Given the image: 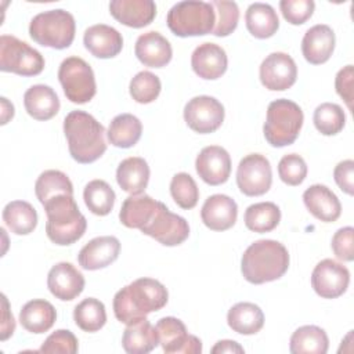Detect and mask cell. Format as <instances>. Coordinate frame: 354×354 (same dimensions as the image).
I'll return each instance as SVG.
<instances>
[{"label": "cell", "mask_w": 354, "mask_h": 354, "mask_svg": "<svg viewBox=\"0 0 354 354\" xmlns=\"http://www.w3.org/2000/svg\"><path fill=\"white\" fill-rule=\"evenodd\" d=\"M167 300L169 293L163 283L153 278H138L116 292L113 313L118 321L129 325L163 308Z\"/></svg>", "instance_id": "cell-1"}, {"label": "cell", "mask_w": 354, "mask_h": 354, "mask_svg": "<svg viewBox=\"0 0 354 354\" xmlns=\"http://www.w3.org/2000/svg\"><path fill=\"white\" fill-rule=\"evenodd\" d=\"M64 133L69 153L79 163H93L106 151L104 126L84 111H72L65 116Z\"/></svg>", "instance_id": "cell-2"}, {"label": "cell", "mask_w": 354, "mask_h": 354, "mask_svg": "<svg viewBox=\"0 0 354 354\" xmlns=\"http://www.w3.org/2000/svg\"><path fill=\"white\" fill-rule=\"evenodd\" d=\"M288 249L274 239H260L253 242L243 252L241 260L243 278L254 285L279 279L288 271Z\"/></svg>", "instance_id": "cell-3"}, {"label": "cell", "mask_w": 354, "mask_h": 354, "mask_svg": "<svg viewBox=\"0 0 354 354\" xmlns=\"http://www.w3.org/2000/svg\"><path fill=\"white\" fill-rule=\"evenodd\" d=\"M43 206L47 214L46 234L51 242L66 246L84 235L87 220L80 213L73 196L57 195Z\"/></svg>", "instance_id": "cell-4"}, {"label": "cell", "mask_w": 354, "mask_h": 354, "mask_svg": "<svg viewBox=\"0 0 354 354\" xmlns=\"http://www.w3.org/2000/svg\"><path fill=\"white\" fill-rule=\"evenodd\" d=\"M303 120V111L296 102L286 98L270 102L263 126L267 142L275 148L293 144L301 130Z\"/></svg>", "instance_id": "cell-5"}, {"label": "cell", "mask_w": 354, "mask_h": 354, "mask_svg": "<svg viewBox=\"0 0 354 354\" xmlns=\"http://www.w3.org/2000/svg\"><path fill=\"white\" fill-rule=\"evenodd\" d=\"M75 30L73 15L62 8L39 12L29 24L30 37L37 44L55 50L68 48L75 39Z\"/></svg>", "instance_id": "cell-6"}, {"label": "cell", "mask_w": 354, "mask_h": 354, "mask_svg": "<svg viewBox=\"0 0 354 354\" xmlns=\"http://www.w3.org/2000/svg\"><path fill=\"white\" fill-rule=\"evenodd\" d=\"M169 29L178 37L203 36L212 33L216 14L210 3L187 0L174 4L166 17Z\"/></svg>", "instance_id": "cell-7"}, {"label": "cell", "mask_w": 354, "mask_h": 354, "mask_svg": "<svg viewBox=\"0 0 354 354\" xmlns=\"http://www.w3.org/2000/svg\"><path fill=\"white\" fill-rule=\"evenodd\" d=\"M0 69L19 76H36L44 69L43 55L11 35L0 37Z\"/></svg>", "instance_id": "cell-8"}, {"label": "cell", "mask_w": 354, "mask_h": 354, "mask_svg": "<svg viewBox=\"0 0 354 354\" xmlns=\"http://www.w3.org/2000/svg\"><path fill=\"white\" fill-rule=\"evenodd\" d=\"M58 79L66 98L73 104H86L95 95L94 72L80 57L65 58L59 65Z\"/></svg>", "instance_id": "cell-9"}, {"label": "cell", "mask_w": 354, "mask_h": 354, "mask_svg": "<svg viewBox=\"0 0 354 354\" xmlns=\"http://www.w3.org/2000/svg\"><path fill=\"white\" fill-rule=\"evenodd\" d=\"M140 231L165 246H177L188 238L189 225L184 217L171 213L165 203L158 202L149 221Z\"/></svg>", "instance_id": "cell-10"}, {"label": "cell", "mask_w": 354, "mask_h": 354, "mask_svg": "<svg viewBox=\"0 0 354 354\" xmlns=\"http://www.w3.org/2000/svg\"><path fill=\"white\" fill-rule=\"evenodd\" d=\"M272 183L270 160L261 153H250L241 159L236 169V184L246 196L264 195Z\"/></svg>", "instance_id": "cell-11"}, {"label": "cell", "mask_w": 354, "mask_h": 354, "mask_svg": "<svg viewBox=\"0 0 354 354\" xmlns=\"http://www.w3.org/2000/svg\"><path fill=\"white\" fill-rule=\"evenodd\" d=\"M184 120L199 134L213 133L223 124L224 106L210 95L194 97L184 106Z\"/></svg>", "instance_id": "cell-12"}, {"label": "cell", "mask_w": 354, "mask_h": 354, "mask_svg": "<svg viewBox=\"0 0 354 354\" xmlns=\"http://www.w3.org/2000/svg\"><path fill=\"white\" fill-rule=\"evenodd\" d=\"M159 344L166 354H201L202 342L187 332L184 322L174 317H163L155 325Z\"/></svg>", "instance_id": "cell-13"}, {"label": "cell", "mask_w": 354, "mask_h": 354, "mask_svg": "<svg viewBox=\"0 0 354 354\" xmlns=\"http://www.w3.org/2000/svg\"><path fill=\"white\" fill-rule=\"evenodd\" d=\"M350 283V272L342 263L324 259L313 270L311 286L315 293L324 299H336L342 296Z\"/></svg>", "instance_id": "cell-14"}, {"label": "cell", "mask_w": 354, "mask_h": 354, "mask_svg": "<svg viewBox=\"0 0 354 354\" xmlns=\"http://www.w3.org/2000/svg\"><path fill=\"white\" fill-rule=\"evenodd\" d=\"M297 79V66L295 59L286 53H271L260 65V82L271 91H283L290 88Z\"/></svg>", "instance_id": "cell-15"}, {"label": "cell", "mask_w": 354, "mask_h": 354, "mask_svg": "<svg viewBox=\"0 0 354 354\" xmlns=\"http://www.w3.org/2000/svg\"><path fill=\"white\" fill-rule=\"evenodd\" d=\"M198 176L209 185L224 184L231 174L230 153L218 145L205 147L195 160Z\"/></svg>", "instance_id": "cell-16"}, {"label": "cell", "mask_w": 354, "mask_h": 354, "mask_svg": "<svg viewBox=\"0 0 354 354\" xmlns=\"http://www.w3.org/2000/svg\"><path fill=\"white\" fill-rule=\"evenodd\" d=\"M47 286L57 299L71 301L83 292L84 277L72 263L61 261L48 271Z\"/></svg>", "instance_id": "cell-17"}, {"label": "cell", "mask_w": 354, "mask_h": 354, "mask_svg": "<svg viewBox=\"0 0 354 354\" xmlns=\"http://www.w3.org/2000/svg\"><path fill=\"white\" fill-rule=\"evenodd\" d=\"M120 252V242L116 236L104 235L93 238L77 254L79 266L84 270L94 271L112 264Z\"/></svg>", "instance_id": "cell-18"}, {"label": "cell", "mask_w": 354, "mask_h": 354, "mask_svg": "<svg viewBox=\"0 0 354 354\" xmlns=\"http://www.w3.org/2000/svg\"><path fill=\"white\" fill-rule=\"evenodd\" d=\"M238 217V206L232 198L224 194L209 196L201 210L203 224L213 231L230 230Z\"/></svg>", "instance_id": "cell-19"}, {"label": "cell", "mask_w": 354, "mask_h": 354, "mask_svg": "<svg viewBox=\"0 0 354 354\" xmlns=\"http://www.w3.org/2000/svg\"><path fill=\"white\" fill-rule=\"evenodd\" d=\"M191 65L199 77L216 80L225 73L228 58L224 48L218 44L202 43L194 50L191 55Z\"/></svg>", "instance_id": "cell-20"}, {"label": "cell", "mask_w": 354, "mask_h": 354, "mask_svg": "<svg viewBox=\"0 0 354 354\" xmlns=\"http://www.w3.org/2000/svg\"><path fill=\"white\" fill-rule=\"evenodd\" d=\"M83 43L94 57L108 59L116 57L122 51L123 37L115 28L105 24H97L86 29Z\"/></svg>", "instance_id": "cell-21"}, {"label": "cell", "mask_w": 354, "mask_h": 354, "mask_svg": "<svg viewBox=\"0 0 354 354\" xmlns=\"http://www.w3.org/2000/svg\"><path fill=\"white\" fill-rule=\"evenodd\" d=\"M335 33L330 26L318 24L311 26L303 36L301 53L307 62L319 65L326 62L335 50Z\"/></svg>", "instance_id": "cell-22"}, {"label": "cell", "mask_w": 354, "mask_h": 354, "mask_svg": "<svg viewBox=\"0 0 354 354\" xmlns=\"http://www.w3.org/2000/svg\"><path fill=\"white\" fill-rule=\"evenodd\" d=\"M134 53L138 61L149 68H162L167 65L173 57L169 40L155 30H149L138 36Z\"/></svg>", "instance_id": "cell-23"}, {"label": "cell", "mask_w": 354, "mask_h": 354, "mask_svg": "<svg viewBox=\"0 0 354 354\" xmlns=\"http://www.w3.org/2000/svg\"><path fill=\"white\" fill-rule=\"evenodd\" d=\"M111 15L129 28H144L156 15V4L152 0H112Z\"/></svg>", "instance_id": "cell-24"}, {"label": "cell", "mask_w": 354, "mask_h": 354, "mask_svg": "<svg viewBox=\"0 0 354 354\" xmlns=\"http://www.w3.org/2000/svg\"><path fill=\"white\" fill-rule=\"evenodd\" d=\"M303 202L307 210L324 223H333L340 217L342 205L335 192L326 185L314 184L303 194Z\"/></svg>", "instance_id": "cell-25"}, {"label": "cell", "mask_w": 354, "mask_h": 354, "mask_svg": "<svg viewBox=\"0 0 354 354\" xmlns=\"http://www.w3.org/2000/svg\"><path fill=\"white\" fill-rule=\"evenodd\" d=\"M24 105L33 119L48 120L58 113L59 98L50 86L35 84L25 91Z\"/></svg>", "instance_id": "cell-26"}, {"label": "cell", "mask_w": 354, "mask_h": 354, "mask_svg": "<svg viewBox=\"0 0 354 354\" xmlns=\"http://www.w3.org/2000/svg\"><path fill=\"white\" fill-rule=\"evenodd\" d=\"M116 181L130 195L142 194L149 181V166L147 160L140 156L123 159L116 169Z\"/></svg>", "instance_id": "cell-27"}, {"label": "cell", "mask_w": 354, "mask_h": 354, "mask_svg": "<svg viewBox=\"0 0 354 354\" xmlns=\"http://www.w3.org/2000/svg\"><path fill=\"white\" fill-rule=\"evenodd\" d=\"M57 319L54 306L44 299H33L19 311L21 325L30 333H44L53 328Z\"/></svg>", "instance_id": "cell-28"}, {"label": "cell", "mask_w": 354, "mask_h": 354, "mask_svg": "<svg viewBox=\"0 0 354 354\" xmlns=\"http://www.w3.org/2000/svg\"><path fill=\"white\" fill-rule=\"evenodd\" d=\"M158 344L156 329L147 318L129 324L122 336L123 350L129 354H147Z\"/></svg>", "instance_id": "cell-29"}, {"label": "cell", "mask_w": 354, "mask_h": 354, "mask_svg": "<svg viewBox=\"0 0 354 354\" xmlns=\"http://www.w3.org/2000/svg\"><path fill=\"white\" fill-rule=\"evenodd\" d=\"M159 201H155L149 195L140 194L126 198L119 212L120 223L127 228L141 230L153 214Z\"/></svg>", "instance_id": "cell-30"}, {"label": "cell", "mask_w": 354, "mask_h": 354, "mask_svg": "<svg viewBox=\"0 0 354 354\" xmlns=\"http://www.w3.org/2000/svg\"><path fill=\"white\" fill-rule=\"evenodd\" d=\"M227 322L236 333L254 335L260 332L264 325V314L257 304L241 301L228 310Z\"/></svg>", "instance_id": "cell-31"}, {"label": "cell", "mask_w": 354, "mask_h": 354, "mask_svg": "<svg viewBox=\"0 0 354 354\" xmlns=\"http://www.w3.org/2000/svg\"><path fill=\"white\" fill-rule=\"evenodd\" d=\"M245 22L249 33L257 39H268L279 28L278 15L267 3H252L246 10Z\"/></svg>", "instance_id": "cell-32"}, {"label": "cell", "mask_w": 354, "mask_h": 354, "mask_svg": "<svg viewBox=\"0 0 354 354\" xmlns=\"http://www.w3.org/2000/svg\"><path fill=\"white\" fill-rule=\"evenodd\" d=\"M328 347L326 332L315 325L300 326L290 336L289 351L292 354H325Z\"/></svg>", "instance_id": "cell-33"}, {"label": "cell", "mask_w": 354, "mask_h": 354, "mask_svg": "<svg viewBox=\"0 0 354 354\" xmlns=\"http://www.w3.org/2000/svg\"><path fill=\"white\" fill-rule=\"evenodd\" d=\"M142 133L140 119L131 113H120L109 123L106 136L109 142L118 148H130L138 142Z\"/></svg>", "instance_id": "cell-34"}, {"label": "cell", "mask_w": 354, "mask_h": 354, "mask_svg": "<svg viewBox=\"0 0 354 354\" xmlns=\"http://www.w3.org/2000/svg\"><path fill=\"white\" fill-rule=\"evenodd\" d=\"M3 221L15 235H28L37 225L36 209L25 201H12L3 209Z\"/></svg>", "instance_id": "cell-35"}, {"label": "cell", "mask_w": 354, "mask_h": 354, "mask_svg": "<svg viewBox=\"0 0 354 354\" xmlns=\"http://www.w3.org/2000/svg\"><path fill=\"white\" fill-rule=\"evenodd\" d=\"M243 220L248 230L253 232H270L279 224L281 210L272 202L253 203L245 210Z\"/></svg>", "instance_id": "cell-36"}, {"label": "cell", "mask_w": 354, "mask_h": 354, "mask_svg": "<svg viewBox=\"0 0 354 354\" xmlns=\"http://www.w3.org/2000/svg\"><path fill=\"white\" fill-rule=\"evenodd\" d=\"M35 194L41 205L57 195L73 196V185L69 177L59 170H44L35 183Z\"/></svg>", "instance_id": "cell-37"}, {"label": "cell", "mask_w": 354, "mask_h": 354, "mask_svg": "<svg viewBox=\"0 0 354 354\" xmlns=\"http://www.w3.org/2000/svg\"><path fill=\"white\" fill-rule=\"evenodd\" d=\"M86 206L93 214L106 216L112 212L115 205V191L104 180H91L83 191Z\"/></svg>", "instance_id": "cell-38"}, {"label": "cell", "mask_w": 354, "mask_h": 354, "mask_svg": "<svg viewBox=\"0 0 354 354\" xmlns=\"http://www.w3.org/2000/svg\"><path fill=\"white\" fill-rule=\"evenodd\" d=\"M75 324L84 332H97L106 322V311L102 301L94 297L82 300L73 310Z\"/></svg>", "instance_id": "cell-39"}, {"label": "cell", "mask_w": 354, "mask_h": 354, "mask_svg": "<svg viewBox=\"0 0 354 354\" xmlns=\"http://www.w3.org/2000/svg\"><path fill=\"white\" fill-rule=\"evenodd\" d=\"M314 126L324 136H335L340 133L346 124V115L340 105L324 102L314 111Z\"/></svg>", "instance_id": "cell-40"}, {"label": "cell", "mask_w": 354, "mask_h": 354, "mask_svg": "<svg viewBox=\"0 0 354 354\" xmlns=\"http://www.w3.org/2000/svg\"><path fill=\"white\" fill-rule=\"evenodd\" d=\"M162 83L160 79L149 72L141 71L138 72L130 82V95L138 104H149L158 98L160 94Z\"/></svg>", "instance_id": "cell-41"}, {"label": "cell", "mask_w": 354, "mask_h": 354, "mask_svg": "<svg viewBox=\"0 0 354 354\" xmlns=\"http://www.w3.org/2000/svg\"><path fill=\"white\" fill-rule=\"evenodd\" d=\"M170 194L181 209H192L199 199V189L195 180L188 173H177L170 181Z\"/></svg>", "instance_id": "cell-42"}, {"label": "cell", "mask_w": 354, "mask_h": 354, "mask_svg": "<svg viewBox=\"0 0 354 354\" xmlns=\"http://www.w3.org/2000/svg\"><path fill=\"white\" fill-rule=\"evenodd\" d=\"M214 14L217 15L214 28L212 33L217 37H225L231 35L239 21V8L235 1H225V0H214L210 1Z\"/></svg>", "instance_id": "cell-43"}, {"label": "cell", "mask_w": 354, "mask_h": 354, "mask_svg": "<svg viewBox=\"0 0 354 354\" xmlns=\"http://www.w3.org/2000/svg\"><path fill=\"white\" fill-rule=\"evenodd\" d=\"M278 174L285 184L296 187L307 177V165L300 155L288 153L278 163Z\"/></svg>", "instance_id": "cell-44"}, {"label": "cell", "mask_w": 354, "mask_h": 354, "mask_svg": "<svg viewBox=\"0 0 354 354\" xmlns=\"http://www.w3.org/2000/svg\"><path fill=\"white\" fill-rule=\"evenodd\" d=\"M79 350V342L76 336L68 329H58L53 332L41 344L40 353L53 354V353H62V354H75Z\"/></svg>", "instance_id": "cell-45"}, {"label": "cell", "mask_w": 354, "mask_h": 354, "mask_svg": "<svg viewBox=\"0 0 354 354\" xmlns=\"http://www.w3.org/2000/svg\"><path fill=\"white\" fill-rule=\"evenodd\" d=\"M279 8L289 24L301 25L311 18L315 3L313 0H281Z\"/></svg>", "instance_id": "cell-46"}, {"label": "cell", "mask_w": 354, "mask_h": 354, "mask_svg": "<svg viewBox=\"0 0 354 354\" xmlns=\"http://www.w3.org/2000/svg\"><path fill=\"white\" fill-rule=\"evenodd\" d=\"M354 228L343 227L332 236V250L339 260L353 261L354 260Z\"/></svg>", "instance_id": "cell-47"}, {"label": "cell", "mask_w": 354, "mask_h": 354, "mask_svg": "<svg viewBox=\"0 0 354 354\" xmlns=\"http://www.w3.org/2000/svg\"><path fill=\"white\" fill-rule=\"evenodd\" d=\"M353 80H354V68L353 65H346L342 68L335 79V87L336 93L344 100L347 108L351 111L353 109Z\"/></svg>", "instance_id": "cell-48"}, {"label": "cell", "mask_w": 354, "mask_h": 354, "mask_svg": "<svg viewBox=\"0 0 354 354\" xmlns=\"http://www.w3.org/2000/svg\"><path fill=\"white\" fill-rule=\"evenodd\" d=\"M333 178L337 187L346 192L347 195H353L354 192V162L351 159H346L336 165L333 170Z\"/></svg>", "instance_id": "cell-49"}, {"label": "cell", "mask_w": 354, "mask_h": 354, "mask_svg": "<svg viewBox=\"0 0 354 354\" xmlns=\"http://www.w3.org/2000/svg\"><path fill=\"white\" fill-rule=\"evenodd\" d=\"M3 314H1V332H0V339L4 342L7 340L10 336H12L14 330H15V321L14 317L8 308V300L7 297L3 295Z\"/></svg>", "instance_id": "cell-50"}, {"label": "cell", "mask_w": 354, "mask_h": 354, "mask_svg": "<svg viewBox=\"0 0 354 354\" xmlns=\"http://www.w3.org/2000/svg\"><path fill=\"white\" fill-rule=\"evenodd\" d=\"M212 353H243V347L234 340H220L212 348Z\"/></svg>", "instance_id": "cell-51"}, {"label": "cell", "mask_w": 354, "mask_h": 354, "mask_svg": "<svg viewBox=\"0 0 354 354\" xmlns=\"http://www.w3.org/2000/svg\"><path fill=\"white\" fill-rule=\"evenodd\" d=\"M1 124H6L14 116V105L7 101L6 97H1Z\"/></svg>", "instance_id": "cell-52"}]
</instances>
